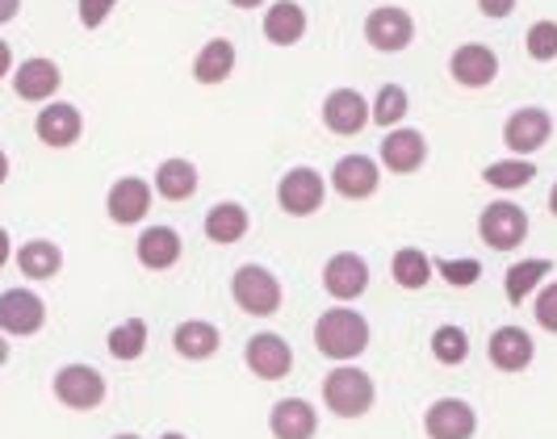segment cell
Segmentation results:
<instances>
[{"label":"cell","mask_w":557,"mask_h":439,"mask_svg":"<svg viewBox=\"0 0 557 439\" xmlns=\"http://www.w3.org/2000/svg\"><path fill=\"white\" fill-rule=\"evenodd\" d=\"M314 348L335 364H348L369 348V323L352 305H332L314 323Z\"/></svg>","instance_id":"cell-1"},{"label":"cell","mask_w":557,"mask_h":439,"mask_svg":"<svg viewBox=\"0 0 557 439\" xmlns=\"http://www.w3.org/2000/svg\"><path fill=\"white\" fill-rule=\"evenodd\" d=\"M373 402H377V385L364 368H352V360L323 377V406L335 418H361L373 411Z\"/></svg>","instance_id":"cell-2"},{"label":"cell","mask_w":557,"mask_h":439,"mask_svg":"<svg viewBox=\"0 0 557 439\" xmlns=\"http://www.w3.org/2000/svg\"><path fill=\"white\" fill-rule=\"evenodd\" d=\"M231 302L251 318H269L281 310L285 293H281V280L264 264H239L231 276Z\"/></svg>","instance_id":"cell-3"},{"label":"cell","mask_w":557,"mask_h":439,"mask_svg":"<svg viewBox=\"0 0 557 439\" xmlns=\"http://www.w3.org/2000/svg\"><path fill=\"white\" fill-rule=\"evenodd\" d=\"M478 235L491 251H516L529 239V214L516 201H491L478 214Z\"/></svg>","instance_id":"cell-4"},{"label":"cell","mask_w":557,"mask_h":439,"mask_svg":"<svg viewBox=\"0 0 557 439\" xmlns=\"http://www.w3.org/2000/svg\"><path fill=\"white\" fill-rule=\"evenodd\" d=\"M51 389H55V398L67 411H97L106 402V393H110L106 377L92 364H63L55 373V381H51Z\"/></svg>","instance_id":"cell-5"},{"label":"cell","mask_w":557,"mask_h":439,"mask_svg":"<svg viewBox=\"0 0 557 439\" xmlns=\"http://www.w3.org/2000/svg\"><path fill=\"white\" fill-rule=\"evenodd\" d=\"M364 42L373 51H382V55H398V51H407L416 42V17L407 9H398V4H382V9H373L364 17Z\"/></svg>","instance_id":"cell-6"},{"label":"cell","mask_w":557,"mask_h":439,"mask_svg":"<svg viewBox=\"0 0 557 439\" xmlns=\"http://www.w3.org/2000/svg\"><path fill=\"white\" fill-rule=\"evenodd\" d=\"M327 201V185L314 167H289L277 180V205L289 214V218H310L319 214Z\"/></svg>","instance_id":"cell-7"},{"label":"cell","mask_w":557,"mask_h":439,"mask_svg":"<svg viewBox=\"0 0 557 439\" xmlns=\"http://www.w3.org/2000/svg\"><path fill=\"white\" fill-rule=\"evenodd\" d=\"M47 327V302L34 289H4L0 293V330L13 339H29Z\"/></svg>","instance_id":"cell-8"},{"label":"cell","mask_w":557,"mask_h":439,"mask_svg":"<svg viewBox=\"0 0 557 439\" xmlns=\"http://www.w3.org/2000/svg\"><path fill=\"white\" fill-rule=\"evenodd\" d=\"M549 135H554V117H549V110H541V105H524V110H516L503 122L507 151L511 155H524V160H529L532 151H541L549 142Z\"/></svg>","instance_id":"cell-9"},{"label":"cell","mask_w":557,"mask_h":439,"mask_svg":"<svg viewBox=\"0 0 557 439\" xmlns=\"http://www.w3.org/2000/svg\"><path fill=\"white\" fill-rule=\"evenodd\" d=\"M244 364H248L251 377H260V381H281L294 368V348L281 339L277 330H264V335H251L248 343H244Z\"/></svg>","instance_id":"cell-10"},{"label":"cell","mask_w":557,"mask_h":439,"mask_svg":"<svg viewBox=\"0 0 557 439\" xmlns=\"http://www.w3.org/2000/svg\"><path fill=\"white\" fill-rule=\"evenodd\" d=\"M34 135H38L42 147H55V151L76 147L84 135V113L76 105H67V101H47L34 117Z\"/></svg>","instance_id":"cell-11"},{"label":"cell","mask_w":557,"mask_h":439,"mask_svg":"<svg viewBox=\"0 0 557 439\" xmlns=\"http://www.w3.org/2000/svg\"><path fill=\"white\" fill-rule=\"evenodd\" d=\"M323 289L335 302H357L369 289V264L357 251H335L332 260L323 264Z\"/></svg>","instance_id":"cell-12"},{"label":"cell","mask_w":557,"mask_h":439,"mask_svg":"<svg viewBox=\"0 0 557 439\" xmlns=\"http://www.w3.org/2000/svg\"><path fill=\"white\" fill-rule=\"evenodd\" d=\"M423 431L428 439H474L478 414L461 398H436L423 414Z\"/></svg>","instance_id":"cell-13"},{"label":"cell","mask_w":557,"mask_h":439,"mask_svg":"<svg viewBox=\"0 0 557 439\" xmlns=\"http://www.w3.org/2000/svg\"><path fill=\"white\" fill-rule=\"evenodd\" d=\"M106 214L113 226H139L151 214V185L143 176H122L106 192Z\"/></svg>","instance_id":"cell-14"},{"label":"cell","mask_w":557,"mask_h":439,"mask_svg":"<svg viewBox=\"0 0 557 439\" xmlns=\"http://www.w3.org/2000/svg\"><path fill=\"white\" fill-rule=\"evenodd\" d=\"M323 126L339 138L361 135L364 126H369V101L357 88H332L323 97Z\"/></svg>","instance_id":"cell-15"},{"label":"cell","mask_w":557,"mask_h":439,"mask_svg":"<svg viewBox=\"0 0 557 439\" xmlns=\"http://www.w3.org/2000/svg\"><path fill=\"white\" fill-rule=\"evenodd\" d=\"M448 76L461 88H486V84L499 80V55L482 42H466L448 55Z\"/></svg>","instance_id":"cell-16"},{"label":"cell","mask_w":557,"mask_h":439,"mask_svg":"<svg viewBox=\"0 0 557 439\" xmlns=\"http://www.w3.org/2000/svg\"><path fill=\"white\" fill-rule=\"evenodd\" d=\"M59 84H63V72H59L55 59H22L17 67H13V92L22 97V101H51L59 92Z\"/></svg>","instance_id":"cell-17"},{"label":"cell","mask_w":557,"mask_h":439,"mask_svg":"<svg viewBox=\"0 0 557 439\" xmlns=\"http://www.w3.org/2000/svg\"><path fill=\"white\" fill-rule=\"evenodd\" d=\"M382 185V167L373 164L369 155H344L339 164L332 167V189L348 201H364L373 197Z\"/></svg>","instance_id":"cell-18"},{"label":"cell","mask_w":557,"mask_h":439,"mask_svg":"<svg viewBox=\"0 0 557 439\" xmlns=\"http://www.w3.org/2000/svg\"><path fill=\"white\" fill-rule=\"evenodd\" d=\"M428 160V138L411 130V126H394L382 138V164L391 167L394 176H411L416 167H423Z\"/></svg>","instance_id":"cell-19"},{"label":"cell","mask_w":557,"mask_h":439,"mask_svg":"<svg viewBox=\"0 0 557 439\" xmlns=\"http://www.w3.org/2000/svg\"><path fill=\"white\" fill-rule=\"evenodd\" d=\"M486 356L499 373H524L536 356V343L524 327H499L486 343Z\"/></svg>","instance_id":"cell-20"},{"label":"cell","mask_w":557,"mask_h":439,"mask_svg":"<svg viewBox=\"0 0 557 439\" xmlns=\"http://www.w3.org/2000/svg\"><path fill=\"white\" fill-rule=\"evenodd\" d=\"M269 431H273V439H314L319 414L307 398H281L269 411Z\"/></svg>","instance_id":"cell-21"},{"label":"cell","mask_w":557,"mask_h":439,"mask_svg":"<svg viewBox=\"0 0 557 439\" xmlns=\"http://www.w3.org/2000/svg\"><path fill=\"white\" fill-rule=\"evenodd\" d=\"M264 38L273 47H298L307 38V9L298 0H273L264 9Z\"/></svg>","instance_id":"cell-22"},{"label":"cell","mask_w":557,"mask_h":439,"mask_svg":"<svg viewBox=\"0 0 557 439\" xmlns=\"http://www.w3.org/2000/svg\"><path fill=\"white\" fill-rule=\"evenodd\" d=\"M181 235L172 230V226H147L139 235V243H135V255H139L143 268H151V273H168L176 260H181Z\"/></svg>","instance_id":"cell-23"},{"label":"cell","mask_w":557,"mask_h":439,"mask_svg":"<svg viewBox=\"0 0 557 439\" xmlns=\"http://www.w3.org/2000/svg\"><path fill=\"white\" fill-rule=\"evenodd\" d=\"M219 343H223V335L206 318H189V323H181L172 330V348H176L181 360H210L219 352Z\"/></svg>","instance_id":"cell-24"},{"label":"cell","mask_w":557,"mask_h":439,"mask_svg":"<svg viewBox=\"0 0 557 439\" xmlns=\"http://www.w3.org/2000/svg\"><path fill=\"white\" fill-rule=\"evenodd\" d=\"M235 42L231 38H210L194 55V80L197 84H223L235 72Z\"/></svg>","instance_id":"cell-25"},{"label":"cell","mask_w":557,"mask_h":439,"mask_svg":"<svg viewBox=\"0 0 557 439\" xmlns=\"http://www.w3.org/2000/svg\"><path fill=\"white\" fill-rule=\"evenodd\" d=\"M248 226H251V218L239 201H219V205L206 214V239L231 248V243H239V239L248 235Z\"/></svg>","instance_id":"cell-26"},{"label":"cell","mask_w":557,"mask_h":439,"mask_svg":"<svg viewBox=\"0 0 557 439\" xmlns=\"http://www.w3.org/2000/svg\"><path fill=\"white\" fill-rule=\"evenodd\" d=\"M17 268L26 280H55L59 268H63V251L51 239H29L17 248Z\"/></svg>","instance_id":"cell-27"},{"label":"cell","mask_w":557,"mask_h":439,"mask_svg":"<svg viewBox=\"0 0 557 439\" xmlns=\"http://www.w3.org/2000/svg\"><path fill=\"white\" fill-rule=\"evenodd\" d=\"M549 260L545 255H532V260H520V264H511L507 276H503V293H507V302L511 305H524V298L536 293V285L549 276Z\"/></svg>","instance_id":"cell-28"},{"label":"cell","mask_w":557,"mask_h":439,"mask_svg":"<svg viewBox=\"0 0 557 439\" xmlns=\"http://www.w3.org/2000/svg\"><path fill=\"white\" fill-rule=\"evenodd\" d=\"M156 192L164 201H189L197 192V164L194 160H164L156 167Z\"/></svg>","instance_id":"cell-29"},{"label":"cell","mask_w":557,"mask_h":439,"mask_svg":"<svg viewBox=\"0 0 557 439\" xmlns=\"http://www.w3.org/2000/svg\"><path fill=\"white\" fill-rule=\"evenodd\" d=\"M432 255H423L419 248H403V251H394V260H391V276H394V285L398 289H423L428 280H432Z\"/></svg>","instance_id":"cell-30"},{"label":"cell","mask_w":557,"mask_h":439,"mask_svg":"<svg viewBox=\"0 0 557 439\" xmlns=\"http://www.w3.org/2000/svg\"><path fill=\"white\" fill-rule=\"evenodd\" d=\"M407 110H411L407 88H403V84H382L377 97H373V105H369V122L382 126V130H394V126L407 117Z\"/></svg>","instance_id":"cell-31"},{"label":"cell","mask_w":557,"mask_h":439,"mask_svg":"<svg viewBox=\"0 0 557 439\" xmlns=\"http://www.w3.org/2000/svg\"><path fill=\"white\" fill-rule=\"evenodd\" d=\"M482 180L499 192H516L536 180V167H532L524 155H511V160H499V164L482 167Z\"/></svg>","instance_id":"cell-32"},{"label":"cell","mask_w":557,"mask_h":439,"mask_svg":"<svg viewBox=\"0 0 557 439\" xmlns=\"http://www.w3.org/2000/svg\"><path fill=\"white\" fill-rule=\"evenodd\" d=\"M106 348H110V356L122 360V364L139 360L143 352H147V323H143V318L117 323V327L110 330V339H106Z\"/></svg>","instance_id":"cell-33"},{"label":"cell","mask_w":557,"mask_h":439,"mask_svg":"<svg viewBox=\"0 0 557 439\" xmlns=\"http://www.w3.org/2000/svg\"><path fill=\"white\" fill-rule=\"evenodd\" d=\"M432 356L441 360V364H448V368L466 364V356H470V335L461 327H453V323L436 327L432 330Z\"/></svg>","instance_id":"cell-34"},{"label":"cell","mask_w":557,"mask_h":439,"mask_svg":"<svg viewBox=\"0 0 557 439\" xmlns=\"http://www.w3.org/2000/svg\"><path fill=\"white\" fill-rule=\"evenodd\" d=\"M524 51L532 63H554L557 59V22H532L524 34Z\"/></svg>","instance_id":"cell-35"},{"label":"cell","mask_w":557,"mask_h":439,"mask_svg":"<svg viewBox=\"0 0 557 439\" xmlns=\"http://www.w3.org/2000/svg\"><path fill=\"white\" fill-rule=\"evenodd\" d=\"M432 268L445 276L453 289H470L482 280V264L478 260H432Z\"/></svg>","instance_id":"cell-36"},{"label":"cell","mask_w":557,"mask_h":439,"mask_svg":"<svg viewBox=\"0 0 557 439\" xmlns=\"http://www.w3.org/2000/svg\"><path fill=\"white\" fill-rule=\"evenodd\" d=\"M532 314H536V327L557 335V280L541 285V289L532 293Z\"/></svg>","instance_id":"cell-37"},{"label":"cell","mask_w":557,"mask_h":439,"mask_svg":"<svg viewBox=\"0 0 557 439\" xmlns=\"http://www.w3.org/2000/svg\"><path fill=\"white\" fill-rule=\"evenodd\" d=\"M122 0H76V13H81L84 29H101L110 22V13L117 9Z\"/></svg>","instance_id":"cell-38"},{"label":"cell","mask_w":557,"mask_h":439,"mask_svg":"<svg viewBox=\"0 0 557 439\" xmlns=\"http://www.w3.org/2000/svg\"><path fill=\"white\" fill-rule=\"evenodd\" d=\"M478 13L491 17V22H503V17L516 13V0H478Z\"/></svg>","instance_id":"cell-39"},{"label":"cell","mask_w":557,"mask_h":439,"mask_svg":"<svg viewBox=\"0 0 557 439\" xmlns=\"http://www.w3.org/2000/svg\"><path fill=\"white\" fill-rule=\"evenodd\" d=\"M13 67H17V63H13V47L0 38V80H4V76H13Z\"/></svg>","instance_id":"cell-40"},{"label":"cell","mask_w":557,"mask_h":439,"mask_svg":"<svg viewBox=\"0 0 557 439\" xmlns=\"http://www.w3.org/2000/svg\"><path fill=\"white\" fill-rule=\"evenodd\" d=\"M22 13V0H0V26H9Z\"/></svg>","instance_id":"cell-41"},{"label":"cell","mask_w":557,"mask_h":439,"mask_svg":"<svg viewBox=\"0 0 557 439\" xmlns=\"http://www.w3.org/2000/svg\"><path fill=\"white\" fill-rule=\"evenodd\" d=\"M9 255H13V239H9V230L0 226V268L9 264Z\"/></svg>","instance_id":"cell-42"},{"label":"cell","mask_w":557,"mask_h":439,"mask_svg":"<svg viewBox=\"0 0 557 439\" xmlns=\"http://www.w3.org/2000/svg\"><path fill=\"white\" fill-rule=\"evenodd\" d=\"M9 180V155H4V147H0V185Z\"/></svg>","instance_id":"cell-43"},{"label":"cell","mask_w":557,"mask_h":439,"mask_svg":"<svg viewBox=\"0 0 557 439\" xmlns=\"http://www.w3.org/2000/svg\"><path fill=\"white\" fill-rule=\"evenodd\" d=\"M231 4H235V9H260L264 0H231Z\"/></svg>","instance_id":"cell-44"},{"label":"cell","mask_w":557,"mask_h":439,"mask_svg":"<svg viewBox=\"0 0 557 439\" xmlns=\"http://www.w3.org/2000/svg\"><path fill=\"white\" fill-rule=\"evenodd\" d=\"M549 214H554V218H557V185H554V189H549Z\"/></svg>","instance_id":"cell-45"},{"label":"cell","mask_w":557,"mask_h":439,"mask_svg":"<svg viewBox=\"0 0 557 439\" xmlns=\"http://www.w3.org/2000/svg\"><path fill=\"white\" fill-rule=\"evenodd\" d=\"M160 439H189V436H181V431H164Z\"/></svg>","instance_id":"cell-46"},{"label":"cell","mask_w":557,"mask_h":439,"mask_svg":"<svg viewBox=\"0 0 557 439\" xmlns=\"http://www.w3.org/2000/svg\"><path fill=\"white\" fill-rule=\"evenodd\" d=\"M113 439H143V436H135V431H122V436H113Z\"/></svg>","instance_id":"cell-47"}]
</instances>
